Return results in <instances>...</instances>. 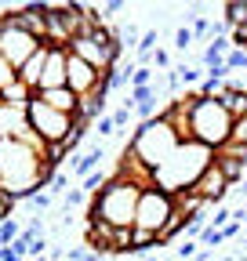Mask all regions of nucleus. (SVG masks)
Listing matches in <instances>:
<instances>
[{
	"label": "nucleus",
	"instance_id": "f257e3e1",
	"mask_svg": "<svg viewBox=\"0 0 247 261\" xmlns=\"http://www.w3.org/2000/svg\"><path fill=\"white\" fill-rule=\"evenodd\" d=\"M138 196H142V185L138 181L124 178V174H113V181L98 196H91L87 221H109L113 228H135Z\"/></svg>",
	"mask_w": 247,
	"mask_h": 261
},
{
	"label": "nucleus",
	"instance_id": "f03ea898",
	"mask_svg": "<svg viewBox=\"0 0 247 261\" xmlns=\"http://www.w3.org/2000/svg\"><path fill=\"white\" fill-rule=\"evenodd\" d=\"M233 116L226 113V106L218 102V98H193V113H189V138L211 152H218L229 145L233 138Z\"/></svg>",
	"mask_w": 247,
	"mask_h": 261
},
{
	"label": "nucleus",
	"instance_id": "7ed1b4c3",
	"mask_svg": "<svg viewBox=\"0 0 247 261\" xmlns=\"http://www.w3.org/2000/svg\"><path fill=\"white\" fill-rule=\"evenodd\" d=\"M26 120H29V127H33V135H40L44 145H51V142H66L69 130H73V116H66V113H58V109L44 106L37 94H33V102H29V109H26Z\"/></svg>",
	"mask_w": 247,
	"mask_h": 261
},
{
	"label": "nucleus",
	"instance_id": "20e7f679",
	"mask_svg": "<svg viewBox=\"0 0 247 261\" xmlns=\"http://www.w3.org/2000/svg\"><path fill=\"white\" fill-rule=\"evenodd\" d=\"M175 214V196L157 189V185H149L142 189L138 196V211H135V228H149V232H157L160 236V228L171 221Z\"/></svg>",
	"mask_w": 247,
	"mask_h": 261
},
{
	"label": "nucleus",
	"instance_id": "39448f33",
	"mask_svg": "<svg viewBox=\"0 0 247 261\" xmlns=\"http://www.w3.org/2000/svg\"><path fill=\"white\" fill-rule=\"evenodd\" d=\"M37 47H40V40H33L26 29L11 25L8 15H0V55H4L15 69H22V65L37 55Z\"/></svg>",
	"mask_w": 247,
	"mask_h": 261
},
{
	"label": "nucleus",
	"instance_id": "423d86ee",
	"mask_svg": "<svg viewBox=\"0 0 247 261\" xmlns=\"http://www.w3.org/2000/svg\"><path fill=\"white\" fill-rule=\"evenodd\" d=\"M47 11H51V4H26V8H15V11L8 8V22L26 29L33 40L44 44V37H47Z\"/></svg>",
	"mask_w": 247,
	"mask_h": 261
},
{
	"label": "nucleus",
	"instance_id": "0eeeda50",
	"mask_svg": "<svg viewBox=\"0 0 247 261\" xmlns=\"http://www.w3.org/2000/svg\"><path fill=\"white\" fill-rule=\"evenodd\" d=\"M193 192H196V196H204V200H207L211 207H222V200L233 192V185H229V181H226V174H222V171L211 163V167H207V171L196 178Z\"/></svg>",
	"mask_w": 247,
	"mask_h": 261
},
{
	"label": "nucleus",
	"instance_id": "6e6552de",
	"mask_svg": "<svg viewBox=\"0 0 247 261\" xmlns=\"http://www.w3.org/2000/svg\"><path fill=\"white\" fill-rule=\"evenodd\" d=\"M98 84H102V73L95 69V65H87L84 58L69 55V87L80 98H91V94H98Z\"/></svg>",
	"mask_w": 247,
	"mask_h": 261
},
{
	"label": "nucleus",
	"instance_id": "1a4fd4ad",
	"mask_svg": "<svg viewBox=\"0 0 247 261\" xmlns=\"http://www.w3.org/2000/svg\"><path fill=\"white\" fill-rule=\"evenodd\" d=\"M55 87H69V51H62V47L51 51L44 76H40V91H55Z\"/></svg>",
	"mask_w": 247,
	"mask_h": 261
},
{
	"label": "nucleus",
	"instance_id": "9d476101",
	"mask_svg": "<svg viewBox=\"0 0 247 261\" xmlns=\"http://www.w3.org/2000/svg\"><path fill=\"white\" fill-rule=\"evenodd\" d=\"M51 51H55V47H47V44H40V47H37V55H33V58H29V62L22 65V69H18V80H22V84H26L29 91H33V94L40 91V76H44V65H47V58H51Z\"/></svg>",
	"mask_w": 247,
	"mask_h": 261
},
{
	"label": "nucleus",
	"instance_id": "9b49d317",
	"mask_svg": "<svg viewBox=\"0 0 247 261\" xmlns=\"http://www.w3.org/2000/svg\"><path fill=\"white\" fill-rule=\"evenodd\" d=\"M37 98L44 106H51V109H58V113H66V116H73L77 109H80V102L84 98L73 91V87H55V91H37Z\"/></svg>",
	"mask_w": 247,
	"mask_h": 261
},
{
	"label": "nucleus",
	"instance_id": "f8f14e48",
	"mask_svg": "<svg viewBox=\"0 0 247 261\" xmlns=\"http://www.w3.org/2000/svg\"><path fill=\"white\" fill-rule=\"evenodd\" d=\"M102 160H106V145H102V142H91L84 152H77V156H73L69 167H73V174L84 181L87 174H95V171H98V163H102Z\"/></svg>",
	"mask_w": 247,
	"mask_h": 261
},
{
	"label": "nucleus",
	"instance_id": "ddd939ff",
	"mask_svg": "<svg viewBox=\"0 0 247 261\" xmlns=\"http://www.w3.org/2000/svg\"><path fill=\"white\" fill-rule=\"evenodd\" d=\"M0 102H4V106H11V109H29V102H33V91H29L22 80H15L11 87H4V91H0Z\"/></svg>",
	"mask_w": 247,
	"mask_h": 261
},
{
	"label": "nucleus",
	"instance_id": "4468645a",
	"mask_svg": "<svg viewBox=\"0 0 247 261\" xmlns=\"http://www.w3.org/2000/svg\"><path fill=\"white\" fill-rule=\"evenodd\" d=\"M222 11H226V22H229V29H240V25H247V0H233V4H226Z\"/></svg>",
	"mask_w": 247,
	"mask_h": 261
},
{
	"label": "nucleus",
	"instance_id": "2eb2a0df",
	"mask_svg": "<svg viewBox=\"0 0 247 261\" xmlns=\"http://www.w3.org/2000/svg\"><path fill=\"white\" fill-rule=\"evenodd\" d=\"M22 232H26V228H22V225H18L15 218L0 221V247H11V243H15V240H18Z\"/></svg>",
	"mask_w": 247,
	"mask_h": 261
},
{
	"label": "nucleus",
	"instance_id": "dca6fc26",
	"mask_svg": "<svg viewBox=\"0 0 247 261\" xmlns=\"http://www.w3.org/2000/svg\"><path fill=\"white\" fill-rule=\"evenodd\" d=\"M131 232H135V228H116V236H113V250H109V254L128 257V254H131Z\"/></svg>",
	"mask_w": 247,
	"mask_h": 261
},
{
	"label": "nucleus",
	"instance_id": "f3484780",
	"mask_svg": "<svg viewBox=\"0 0 247 261\" xmlns=\"http://www.w3.org/2000/svg\"><path fill=\"white\" fill-rule=\"evenodd\" d=\"M109 181H113L109 174H102V171H95V174H87V178L80 181V189H84L87 196H98V192H102V189H106Z\"/></svg>",
	"mask_w": 247,
	"mask_h": 261
},
{
	"label": "nucleus",
	"instance_id": "a211bd4d",
	"mask_svg": "<svg viewBox=\"0 0 247 261\" xmlns=\"http://www.w3.org/2000/svg\"><path fill=\"white\" fill-rule=\"evenodd\" d=\"M178 80L185 84V87H196V84H204V69H200V65H178Z\"/></svg>",
	"mask_w": 247,
	"mask_h": 261
},
{
	"label": "nucleus",
	"instance_id": "6ab92c4d",
	"mask_svg": "<svg viewBox=\"0 0 247 261\" xmlns=\"http://www.w3.org/2000/svg\"><path fill=\"white\" fill-rule=\"evenodd\" d=\"M226 69H229V73L247 69V47H233V51L226 55Z\"/></svg>",
	"mask_w": 247,
	"mask_h": 261
},
{
	"label": "nucleus",
	"instance_id": "aec40b11",
	"mask_svg": "<svg viewBox=\"0 0 247 261\" xmlns=\"http://www.w3.org/2000/svg\"><path fill=\"white\" fill-rule=\"evenodd\" d=\"M18 80V69H15V65L4 58V55H0V91H4V87H11Z\"/></svg>",
	"mask_w": 247,
	"mask_h": 261
},
{
	"label": "nucleus",
	"instance_id": "412c9836",
	"mask_svg": "<svg viewBox=\"0 0 247 261\" xmlns=\"http://www.w3.org/2000/svg\"><path fill=\"white\" fill-rule=\"evenodd\" d=\"M87 200H91V196H87L84 189H69V192H66V200H62V207H66V214H69L73 207H84Z\"/></svg>",
	"mask_w": 247,
	"mask_h": 261
},
{
	"label": "nucleus",
	"instance_id": "4be33fe9",
	"mask_svg": "<svg viewBox=\"0 0 247 261\" xmlns=\"http://www.w3.org/2000/svg\"><path fill=\"white\" fill-rule=\"evenodd\" d=\"M193 40H196V37H193V29H189V25H182V29L175 33V47H178L182 55H189V47H193Z\"/></svg>",
	"mask_w": 247,
	"mask_h": 261
},
{
	"label": "nucleus",
	"instance_id": "5701e85b",
	"mask_svg": "<svg viewBox=\"0 0 247 261\" xmlns=\"http://www.w3.org/2000/svg\"><path fill=\"white\" fill-rule=\"evenodd\" d=\"M153 65H138L135 69V76H131V87H153Z\"/></svg>",
	"mask_w": 247,
	"mask_h": 261
},
{
	"label": "nucleus",
	"instance_id": "b1692460",
	"mask_svg": "<svg viewBox=\"0 0 247 261\" xmlns=\"http://www.w3.org/2000/svg\"><path fill=\"white\" fill-rule=\"evenodd\" d=\"M229 142H233V145H243V149H247V116L233 123V138H229Z\"/></svg>",
	"mask_w": 247,
	"mask_h": 261
},
{
	"label": "nucleus",
	"instance_id": "393cba45",
	"mask_svg": "<svg viewBox=\"0 0 247 261\" xmlns=\"http://www.w3.org/2000/svg\"><path fill=\"white\" fill-rule=\"evenodd\" d=\"M196 247H200L196 240H185L182 247H175V254H178L182 261H193V257H200V254H196Z\"/></svg>",
	"mask_w": 247,
	"mask_h": 261
},
{
	"label": "nucleus",
	"instance_id": "a878e982",
	"mask_svg": "<svg viewBox=\"0 0 247 261\" xmlns=\"http://www.w3.org/2000/svg\"><path fill=\"white\" fill-rule=\"evenodd\" d=\"M95 130H98V138H113V135H116V123H113V116L106 113V116L95 123Z\"/></svg>",
	"mask_w": 247,
	"mask_h": 261
},
{
	"label": "nucleus",
	"instance_id": "bb28decb",
	"mask_svg": "<svg viewBox=\"0 0 247 261\" xmlns=\"http://www.w3.org/2000/svg\"><path fill=\"white\" fill-rule=\"evenodd\" d=\"M193 37L196 40H211V18H196L193 22Z\"/></svg>",
	"mask_w": 247,
	"mask_h": 261
},
{
	"label": "nucleus",
	"instance_id": "cd10ccee",
	"mask_svg": "<svg viewBox=\"0 0 247 261\" xmlns=\"http://www.w3.org/2000/svg\"><path fill=\"white\" fill-rule=\"evenodd\" d=\"M26 203L33 207V211H47V207H51V192H37V196H29Z\"/></svg>",
	"mask_w": 247,
	"mask_h": 261
},
{
	"label": "nucleus",
	"instance_id": "c85d7f7f",
	"mask_svg": "<svg viewBox=\"0 0 247 261\" xmlns=\"http://www.w3.org/2000/svg\"><path fill=\"white\" fill-rule=\"evenodd\" d=\"M66 185H69V174H66V171H58V174L51 178V189H47V192H51V196H55V192H69Z\"/></svg>",
	"mask_w": 247,
	"mask_h": 261
},
{
	"label": "nucleus",
	"instance_id": "c756f323",
	"mask_svg": "<svg viewBox=\"0 0 247 261\" xmlns=\"http://www.w3.org/2000/svg\"><path fill=\"white\" fill-rule=\"evenodd\" d=\"M229 218H233V214H229V207H214V218H211V228H226V225H229Z\"/></svg>",
	"mask_w": 247,
	"mask_h": 261
},
{
	"label": "nucleus",
	"instance_id": "7c9ffc66",
	"mask_svg": "<svg viewBox=\"0 0 247 261\" xmlns=\"http://www.w3.org/2000/svg\"><path fill=\"white\" fill-rule=\"evenodd\" d=\"M153 65L164 69V73H171V55H167V51H157V55H153Z\"/></svg>",
	"mask_w": 247,
	"mask_h": 261
},
{
	"label": "nucleus",
	"instance_id": "2f4dec72",
	"mask_svg": "<svg viewBox=\"0 0 247 261\" xmlns=\"http://www.w3.org/2000/svg\"><path fill=\"white\" fill-rule=\"evenodd\" d=\"M222 232H226V240H233V236H236V232H240V221H229V225H226V228H222Z\"/></svg>",
	"mask_w": 247,
	"mask_h": 261
},
{
	"label": "nucleus",
	"instance_id": "473e14b6",
	"mask_svg": "<svg viewBox=\"0 0 247 261\" xmlns=\"http://www.w3.org/2000/svg\"><path fill=\"white\" fill-rule=\"evenodd\" d=\"M47 257L58 261V257H66V250H62V247H47Z\"/></svg>",
	"mask_w": 247,
	"mask_h": 261
},
{
	"label": "nucleus",
	"instance_id": "72a5a7b5",
	"mask_svg": "<svg viewBox=\"0 0 247 261\" xmlns=\"http://www.w3.org/2000/svg\"><path fill=\"white\" fill-rule=\"evenodd\" d=\"M138 261H160V257H153V254H149V257H138Z\"/></svg>",
	"mask_w": 247,
	"mask_h": 261
}]
</instances>
